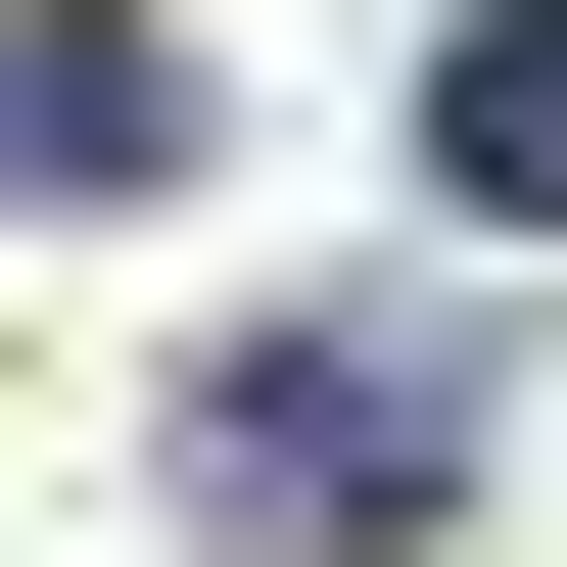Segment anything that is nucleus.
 Wrapping results in <instances>:
<instances>
[{
	"label": "nucleus",
	"mask_w": 567,
	"mask_h": 567,
	"mask_svg": "<svg viewBox=\"0 0 567 567\" xmlns=\"http://www.w3.org/2000/svg\"><path fill=\"white\" fill-rule=\"evenodd\" d=\"M189 473H237V520H425V473H473V331H237Z\"/></svg>",
	"instance_id": "nucleus-1"
},
{
	"label": "nucleus",
	"mask_w": 567,
	"mask_h": 567,
	"mask_svg": "<svg viewBox=\"0 0 567 567\" xmlns=\"http://www.w3.org/2000/svg\"><path fill=\"white\" fill-rule=\"evenodd\" d=\"M425 189H473V237H567V0H473V48H425Z\"/></svg>",
	"instance_id": "nucleus-2"
}]
</instances>
